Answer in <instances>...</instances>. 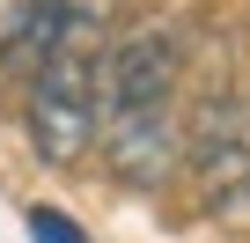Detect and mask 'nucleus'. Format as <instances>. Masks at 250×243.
<instances>
[{"instance_id": "7", "label": "nucleus", "mask_w": 250, "mask_h": 243, "mask_svg": "<svg viewBox=\"0 0 250 243\" xmlns=\"http://www.w3.org/2000/svg\"><path fill=\"white\" fill-rule=\"evenodd\" d=\"M37 8H44V0H0V52H8V44L22 37V22H30Z\"/></svg>"}, {"instance_id": "3", "label": "nucleus", "mask_w": 250, "mask_h": 243, "mask_svg": "<svg viewBox=\"0 0 250 243\" xmlns=\"http://www.w3.org/2000/svg\"><path fill=\"white\" fill-rule=\"evenodd\" d=\"M184 155H191V177H199V199L206 214H235L250 199V110L228 96H213L199 118H191V133H184Z\"/></svg>"}, {"instance_id": "1", "label": "nucleus", "mask_w": 250, "mask_h": 243, "mask_svg": "<svg viewBox=\"0 0 250 243\" xmlns=\"http://www.w3.org/2000/svg\"><path fill=\"white\" fill-rule=\"evenodd\" d=\"M96 66H103V37H66L52 59L30 66V148L52 170L96 148Z\"/></svg>"}, {"instance_id": "2", "label": "nucleus", "mask_w": 250, "mask_h": 243, "mask_svg": "<svg viewBox=\"0 0 250 243\" xmlns=\"http://www.w3.org/2000/svg\"><path fill=\"white\" fill-rule=\"evenodd\" d=\"M177 74H184V44H177L169 22L125 30L118 44H103V66H96V118L177 103Z\"/></svg>"}, {"instance_id": "6", "label": "nucleus", "mask_w": 250, "mask_h": 243, "mask_svg": "<svg viewBox=\"0 0 250 243\" xmlns=\"http://www.w3.org/2000/svg\"><path fill=\"white\" fill-rule=\"evenodd\" d=\"M30 236H37V243H88V236H81L66 214H52V206H37V214H30Z\"/></svg>"}, {"instance_id": "4", "label": "nucleus", "mask_w": 250, "mask_h": 243, "mask_svg": "<svg viewBox=\"0 0 250 243\" xmlns=\"http://www.w3.org/2000/svg\"><path fill=\"white\" fill-rule=\"evenodd\" d=\"M96 148H103V162H110V177H118V184L155 192V184L177 170V155H184V118H177V103H162V110H118V118H96Z\"/></svg>"}, {"instance_id": "5", "label": "nucleus", "mask_w": 250, "mask_h": 243, "mask_svg": "<svg viewBox=\"0 0 250 243\" xmlns=\"http://www.w3.org/2000/svg\"><path fill=\"white\" fill-rule=\"evenodd\" d=\"M52 8L74 22V30H88V37H103V22H110V8L118 0H52Z\"/></svg>"}]
</instances>
